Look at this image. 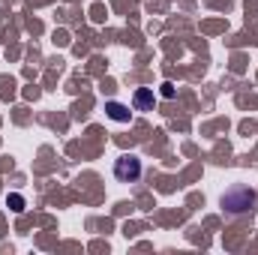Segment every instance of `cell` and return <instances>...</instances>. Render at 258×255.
<instances>
[{
  "label": "cell",
  "mask_w": 258,
  "mask_h": 255,
  "mask_svg": "<svg viewBox=\"0 0 258 255\" xmlns=\"http://www.w3.org/2000/svg\"><path fill=\"white\" fill-rule=\"evenodd\" d=\"M153 102H156V96H153L150 87H138L135 96H132V108L135 111H153Z\"/></svg>",
  "instance_id": "3957f363"
},
{
  "label": "cell",
  "mask_w": 258,
  "mask_h": 255,
  "mask_svg": "<svg viewBox=\"0 0 258 255\" xmlns=\"http://www.w3.org/2000/svg\"><path fill=\"white\" fill-rule=\"evenodd\" d=\"M159 93H162L165 99H174V84H171V81H165V84L159 87Z\"/></svg>",
  "instance_id": "8992f818"
},
{
  "label": "cell",
  "mask_w": 258,
  "mask_h": 255,
  "mask_svg": "<svg viewBox=\"0 0 258 255\" xmlns=\"http://www.w3.org/2000/svg\"><path fill=\"white\" fill-rule=\"evenodd\" d=\"M114 177L120 183H135L141 177V159L135 153H123L117 162H114Z\"/></svg>",
  "instance_id": "7a4b0ae2"
},
{
  "label": "cell",
  "mask_w": 258,
  "mask_h": 255,
  "mask_svg": "<svg viewBox=\"0 0 258 255\" xmlns=\"http://www.w3.org/2000/svg\"><path fill=\"white\" fill-rule=\"evenodd\" d=\"M222 207H225L231 216L246 213V210L255 207V192L249 189V186H234V189H228L222 195Z\"/></svg>",
  "instance_id": "6da1fadb"
},
{
  "label": "cell",
  "mask_w": 258,
  "mask_h": 255,
  "mask_svg": "<svg viewBox=\"0 0 258 255\" xmlns=\"http://www.w3.org/2000/svg\"><path fill=\"white\" fill-rule=\"evenodd\" d=\"M105 114H108L111 120H117V123H129V120H132V111H129L123 102H114V99L105 102Z\"/></svg>",
  "instance_id": "277c9868"
},
{
  "label": "cell",
  "mask_w": 258,
  "mask_h": 255,
  "mask_svg": "<svg viewBox=\"0 0 258 255\" xmlns=\"http://www.w3.org/2000/svg\"><path fill=\"white\" fill-rule=\"evenodd\" d=\"M9 207H12L15 213H21V210H24V198H21V195H9Z\"/></svg>",
  "instance_id": "5b68a950"
}]
</instances>
